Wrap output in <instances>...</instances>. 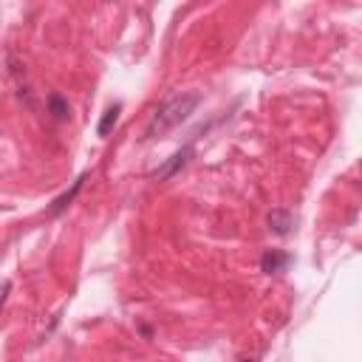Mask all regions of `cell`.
Masks as SVG:
<instances>
[{
    "mask_svg": "<svg viewBox=\"0 0 362 362\" xmlns=\"http://www.w3.org/2000/svg\"><path fill=\"white\" fill-rule=\"evenodd\" d=\"M198 105H201V94H198V91L173 94L170 99H165V102L153 111L148 127H144V139H159V136L170 133L173 127H179L181 122H187V119L195 113Z\"/></svg>",
    "mask_w": 362,
    "mask_h": 362,
    "instance_id": "1",
    "label": "cell"
},
{
    "mask_svg": "<svg viewBox=\"0 0 362 362\" xmlns=\"http://www.w3.org/2000/svg\"><path fill=\"white\" fill-rule=\"evenodd\" d=\"M190 159H193V144H184L181 151H176V153H173V156H170V159H167V162L153 173V179H156V181H167V179H173L176 173H181V170L187 167V162H190Z\"/></svg>",
    "mask_w": 362,
    "mask_h": 362,
    "instance_id": "2",
    "label": "cell"
},
{
    "mask_svg": "<svg viewBox=\"0 0 362 362\" xmlns=\"http://www.w3.org/2000/svg\"><path fill=\"white\" fill-rule=\"evenodd\" d=\"M288 260H292V258H288V252H283V249H266L263 258H260V272L280 274V272H286Z\"/></svg>",
    "mask_w": 362,
    "mask_h": 362,
    "instance_id": "3",
    "label": "cell"
},
{
    "mask_svg": "<svg viewBox=\"0 0 362 362\" xmlns=\"http://www.w3.org/2000/svg\"><path fill=\"white\" fill-rule=\"evenodd\" d=\"M88 176H91V173H83V176H80V179H77L74 184H71V190H65L62 195H57V198L51 201V207H48V215H51V218H54V215H60V212H62V209H65V207H68L71 201L77 198V193L83 190V184L88 181Z\"/></svg>",
    "mask_w": 362,
    "mask_h": 362,
    "instance_id": "4",
    "label": "cell"
},
{
    "mask_svg": "<svg viewBox=\"0 0 362 362\" xmlns=\"http://www.w3.org/2000/svg\"><path fill=\"white\" fill-rule=\"evenodd\" d=\"M295 227V215L288 212V209H272L269 212V230L274 235H288Z\"/></svg>",
    "mask_w": 362,
    "mask_h": 362,
    "instance_id": "5",
    "label": "cell"
},
{
    "mask_svg": "<svg viewBox=\"0 0 362 362\" xmlns=\"http://www.w3.org/2000/svg\"><path fill=\"white\" fill-rule=\"evenodd\" d=\"M46 105H48L51 119H57V122H65V119L71 116V105H68V99H62L60 94H48Z\"/></svg>",
    "mask_w": 362,
    "mask_h": 362,
    "instance_id": "6",
    "label": "cell"
},
{
    "mask_svg": "<svg viewBox=\"0 0 362 362\" xmlns=\"http://www.w3.org/2000/svg\"><path fill=\"white\" fill-rule=\"evenodd\" d=\"M119 113H122V105H111L108 111H105V116L99 119V125H97V133L105 139L113 127H116V122H119Z\"/></svg>",
    "mask_w": 362,
    "mask_h": 362,
    "instance_id": "7",
    "label": "cell"
},
{
    "mask_svg": "<svg viewBox=\"0 0 362 362\" xmlns=\"http://www.w3.org/2000/svg\"><path fill=\"white\" fill-rule=\"evenodd\" d=\"M9 295H12V280H4V283H0V309L6 306Z\"/></svg>",
    "mask_w": 362,
    "mask_h": 362,
    "instance_id": "8",
    "label": "cell"
},
{
    "mask_svg": "<svg viewBox=\"0 0 362 362\" xmlns=\"http://www.w3.org/2000/svg\"><path fill=\"white\" fill-rule=\"evenodd\" d=\"M241 362H258V359H241Z\"/></svg>",
    "mask_w": 362,
    "mask_h": 362,
    "instance_id": "9",
    "label": "cell"
}]
</instances>
